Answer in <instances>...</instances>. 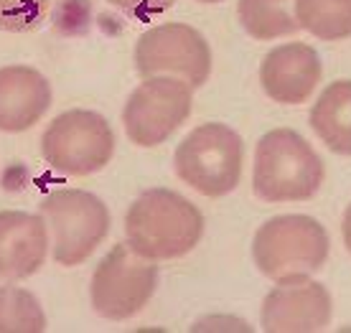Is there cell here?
I'll return each instance as SVG.
<instances>
[{
  "label": "cell",
  "mask_w": 351,
  "mask_h": 333,
  "mask_svg": "<svg viewBox=\"0 0 351 333\" xmlns=\"http://www.w3.org/2000/svg\"><path fill=\"white\" fill-rule=\"evenodd\" d=\"M128 245L148 260L184 257L199 245L204 217L186 196L171 188H150L141 193L125 217Z\"/></svg>",
  "instance_id": "cell-1"
},
{
  "label": "cell",
  "mask_w": 351,
  "mask_h": 333,
  "mask_svg": "<svg viewBox=\"0 0 351 333\" xmlns=\"http://www.w3.org/2000/svg\"><path fill=\"white\" fill-rule=\"evenodd\" d=\"M324 184V160L295 130L265 132L255 150L252 188L267 204L308 201Z\"/></svg>",
  "instance_id": "cell-2"
},
{
  "label": "cell",
  "mask_w": 351,
  "mask_h": 333,
  "mask_svg": "<svg viewBox=\"0 0 351 333\" xmlns=\"http://www.w3.org/2000/svg\"><path fill=\"white\" fill-rule=\"evenodd\" d=\"M252 257L257 270L278 285L306 280L324 267L328 257V234L324 224L306 214L272 217L257 229Z\"/></svg>",
  "instance_id": "cell-3"
},
{
  "label": "cell",
  "mask_w": 351,
  "mask_h": 333,
  "mask_svg": "<svg viewBox=\"0 0 351 333\" xmlns=\"http://www.w3.org/2000/svg\"><path fill=\"white\" fill-rule=\"evenodd\" d=\"M242 153V138L229 125H199L176 148V175L202 196L219 199L237 188Z\"/></svg>",
  "instance_id": "cell-4"
},
{
  "label": "cell",
  "mask_w": 351,
  "mask_h": 333,
  "mask_svg": "<svg viewBox=\"0 0 351 333\" xmlns=\"http://www.w3.org/2000/svg\"><path fill=\"white\" fill-rule=\"evenodd\" d=\"M41 153L56 173L92 175L112 160L114 132L99 112L69 110L46 127Z\"/></svg>",
  "instance_id": "cell-5"
},
{
  "label": "cell",
  "mask_w": 351,
  "mask_h": 333,
  "mask_svg": "<svg viewBox=\"0 0 351 333\" xmlns=\"http://www.w3.org/2000/svg\"><path fill=\"white\" fill-rule=\"evenodd\" d=\"M158 285V264L143 257L130 245H114L99 260L89 300L97 316L107 321H128L148 306Z\"/></svg>",
  "instance_id": "cell-6"
},
{
  "label": "cell",
  "mask_w": 351,
  "mask_h": 333,
  "mask_svg": "<svg viewBox=\"0 0 351 333\" xmlns=\"http://www.w3.org/2000/svg\"><path fill=\"white\" fill-rule=\"evenodd\" d=\"M41 214L53 232V260L64 267L84 262L110 232V211L102 199L82 188L49 193Z\"/></svg>",
  "instance_id": "cell-7"
},
{
  "label": "cell",
  "mask_w": 351,
  "mask_h": 333,
  "mask_svg": "<svg viewBox=\"0 0 351 333\" xmlns=\"http://www.w3.org/2000/svg\"><path fill=\"white\" fill-rule=\"evenodd\" d=\"M191 84L176 77H148L123 110L125 132L135 145L156 148L166 143L191 112Z\"/></svg>",
  "instance_id": "cell-8"
},
{
  "label": "cell",
  "mask_w": 351,
  "mask_h": 333,
  "mask_svg": "<svg viewBox=\"0 0 351 333\" xmlns=\"http://www.w3.org/2000/svg\"><path fill=\"white\" fill-rule=\"evenodd\" d=\"M135 69L141 77L173 74L202 87L211 71V49L199 31L186 23L148 28L135 44Z\"/></svg>",
  "instance_id": "cell-9"
},
{
  "label": "cell",
  "mask_w": 351,
  "mask_h": 333,
  "mask_svg": "<svg viewBox=\"0 0 351 333\" xmlns=\"http://www.w3.org/2000/svg\"><path fill=\"white\" fill-rule=\"evenodd\" d=\"M331 323V295L316 280L280 282L263 300L260 325L267 333H316Z\"/></svg>",
  "instance_id": "cell-10"
},
{
  "label": "cell",
  "mask_w": 351,
  "mask_h": 333,
  "mask_svg": "<svg viewBox=\"0 0 351 333\" xmlns=\"http://www.w3.org/2000/svg\"><path fill=\"white\" fill-rule=\"evenodd\" d=\"M260 82L265 95L280 105H300L321 82V59L313 46L282 44L263 59Z\"/></svg>",
  "instance_id": "cell-11"
},
{
  "label": "cell",
  "mask_w": 351,
  "mask_h": 333,
  "mask_svg": "<svg viewBox=\"0 0 351 333\" xmlns=\"http://www.w3.org/2000/svg\"><path fill=\"white\" fill-rule=\"evenodd\" d=\"M49 237L44 217L0 211V280H26L46 260Z\"/></svg>",
  "instance_id": "cell-12"
},
{
  "label": "cell",
  "mask_w": 351,
  "mask_h": 333,
  "mask_svg": "<svg viewBox=\"0 0 351 333\" xmlns=\"http://www.w3.org/2000/svg\"><path fill=\"white\" fill-rule=\"evenodd\" d=\"M51 105V84L34 66L0 69V132H23L34 127Z\"/></svg>",
  "instance_id": "cell-13"
},
{
  "label": "cell",
  "mask_w": 351,
  "mask_h": 333,
  "mask_svg": "<svg viewBox=\"0 0 351 333\" xmlns=\"http://www.w3.org/2000/svg\"><path fill=\"white\" fill-rule=\"evenodd\" d=\"M311 127L326 148L351 156V79L331 82L311 107Z\"/></svg>",
  "instance_id": "cell-14"
},
{
  "label": "cell",
  "mask_w": 351,
  "mask_h": 333,
  "mask_svg": "<svg viewBox=\"0 0 351 333\" xmlns=\"http://www.w3.org/2000/svg\"><path fill=\"white\" fill-rule=\"evenodd\" d=\"M295 0H239L237 16L247 34L257 41H272L298 31Z\"/></svg>",
  "instance_id": "cell-15"
},
{
  "label": "cell",
  "mask_w": 351,
  "mask_h": 333,
  "mask_svg": "<svg viewBox=\"0 0 351 333\" xmlns=\"http://www.w3.org/2000/svg\"><path fill=\"white\" fill-rule=\"evenodd\" d=\"M298 28L321 41H341L351 36V0H295Z\"/></svg>",
  "instance_id": "cell-16"
},
{
  "label": "cell",
  "mask_w": 351,
  "mask_h": 333,
  "mask_svg": "<svg viewBox=\"0 0 351 333\" xmlns=\"http://www.w3.org/2000/svg\"><path fill=\"white\" fill-rule=\"evenodd\" d=\"M46 316L34 293L16 285H0V333H41Z\"/></svg>",
  "instance_id": "cell-17"
},
{
  "label": "cell",
  "mask_w": 351,
  "mask_h": 333,
  "mask_svg": "<svg viewBox=\"0 0 351 333\" xmlns=\"http://www.w3.org/2000/svg\"><path fill=\"white\" fill-rule=\"evenodd\" d=\"M53 0H0V28L10 34H28L41 26Z\"/></svg>",
  "instance_id": "cell-18"
},
{
  "label": "cell",
  "mask_w": 351,
  "mask_h": 333,
  "mask_svg": "<svg viewBox=\"0 0 351 333\" xmlns=\"http://www.w3.org/2000/svg\"><path fill=\"white\" fill-rule=\"evenodd\" d=\"M110 5H114L117 10H123L128 18L135 21H150V18L166 13L176 0H107Z\"/></svg>",
  "instance_id": "cell-19"
},
{
  "label": "cell",
  "mask_w": 351,
  "mask_h": 333,
  "mask_svg": "<svg viewBox=\"0 0 351 333\" xmlns=\"http://www.w3.org/2000/svg\"><path fill=\"white\" fill-rule=\"evenodd\" d=\"M341 234H343V245H346V249L351 252V204H349V209H346V214H343Z\"/></svg>",
  "instance_id": "cell-20"
},
{
  "label": "cell",
  "mask_w": 351,
  "mask_h": 333,
  "mask_svg": "<svg viewBox=\"0 0 351 333\" xmlns=\"http://www.w3.org/2000/svg\"><path fill=\"white\" fill-rule=\"evenodd\" d=\"M199 3H219V0H199Z\"/></svg>",
  "instance_id": "cell-21"
}]
</instances>
